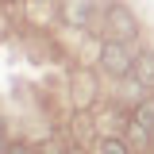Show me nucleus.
I'll return each instance as SVG.
<instances>
[{
    "label": "nucleus",
    "mask_w": 154,
    "mask_h": 154,
    "mask_svg": "<svg viewBox=\"0 0 154 154\" xmlns=\"http://www.w3.org/2000/svg\"><path fill=\"white\" fill-rule=\"evenodd\" d=\"M135 42H116V38H104L100 42V54H96V69L104 77H112V81H127L135 69Z\"/></svg>",
    "instance_id": "1"
},
{
    "label": "nucleus",
    "mask_w": 154,
    "mask_h": 154,
    "mask_svg": "<svg viewBox=\"0 0 154 154\" xmlns=\"http://www.w3.org/2000/svg\"><path fill=\"white\" fill-rule=\"evenodd\" d=\"M100 35L116 38V42H135V38H139V16H135L127 4L112 0L108 12H104V19H100Z\"/></svg>",
    "instance_id": "2"
},
{
    "label": "nucleus",
    "mask_w": 154,
    "mask_h": 154,
    "mask_svg": "<svg viewBox=\"0 0 154 154\" xmlns=\"http://www.w3.org/2000/svg\"><path fill=\"white\" fill-rule=\"evenodd\" d=\"M112 0H62V19L69 27H100Z\"/></svg>",
    "instance_id": "3"
},
{
    "label": "nucleus",
    "mask_w": 154,
    "mask_h": 154,
    "mask_svg": "<svg viewBox=\"0 0 154 154\" xmlns=\"http://www.w3.org/2000/svg\"><path fill=\"white\" fill-rule=\"evenodd\" d=\"M131 77L139 81V85H143V89H150V93H154V50H139Z\"/></svg>",
    "instance_id": "4"
},
{
    "label": "nucleus",
    "mask_w": 154,
    "mask_h": 154,
    "mask_svg": "<svg viewBox=\"0 0 154 154\" xmlns=\"http://www.w3.org/2000/svg\"><path fill=\"white\" fill-rule=\"evenodd\" d=\"M131 119L139 123V127H146V131L154 135V96H146V100L131 104Z\"/></svg>",
    "instance_id": "5"
},
{
    "label": "nucleus",
    "mask_w": 154,
    "mask_h": 154,
    "mask_svg": "<svg viewBox=\"0 0 154 154\" xmlns=\"http://www.w3.org/2000/svg\"><path fill=\"white\" fill-rule=\"evenodd\" d=\"M96 154H131V146H127V139H116V135H104V139L96 143Z\"/></svg>",
    "instance_id": "6"
},
{
    "label": "nucleus",
    "mask_w": 154,
    "mask_h": 154,
    "mask_svg": "<svg viewBox=\"0 0 154 154\" xmlns=\"http://www.w3.org/2000/svg\"><path fill=\"white\" fill-rule=\"evenodd\" d=\"M8 154H35L31 146H23V143H8Z\"/></svg>",
    "instance_id": "7"
},
{
    "label": "nucleus",
    "mask_w": 154,
    "mask_h": 154,
    "mask_svg": "<svg viewBox=\"0 0 154 154\" xmlns=\"http://www.w3.org/2000/svg\"><path fill=\"white\" fill-rule=\"evenodd\" d=\"M0 154H8V143H4V135H0Z\"/></svg>",
    "instance_id": "8"
},
{
    "label": "nucleus",
    "mask_w": 154,
    "mask_h": 154,
    "mask_svg": "<svg viewBox=\"0 0 154 154\" xmlns=\"http://www.w3.org/2000/svg\"><path fill=\"white\" fill-rule=\"evenodd\" d=\"M73 154H77V150H73Z\"/></svg>",
    "instance_id": "9"
}]
</instances>
